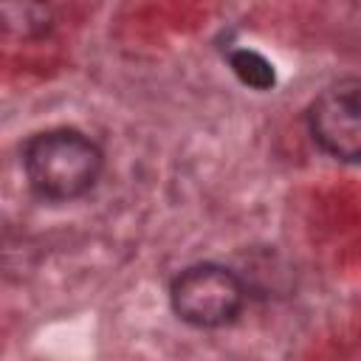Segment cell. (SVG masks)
Segmentation results:
<instances>
[{"label":"cell","mask_w":361,"mask_h":361,"mask_svg":"<svg viewBox=\"0 0 361 361\" xmlns=\"http://www.w3.org/2000/svg\"><path fill=\"white\" fill-rule=\"evenodd\" d=\"M104 155L93 138L73 127L37 133L23 147L28 186L42 200H76L90 192L102 175Z\"/></svg>","instance_id":"cell-1"},{"label":"cell","mask_w":361,"mask_h":361,"mask_svg":"<svg viewBox=\"0 0 361 361\" xmlns=\"http://www.w3.org/2000/svg\"><path fill=\"white\" fill-rule=\"evenodd\" d=\"M172 310L192 327H226L245 307L243 279L217 262H197L183 268L169 288Z\"/></svg>","instance_id":"cell-2"},{"label":"cell","mask_w":361,"mask_h":361,"mask_svg":"<svg viewBox=\"0 0 361 361\" xmlns=\"http://www.w3.org/2000/svg\"><path fill=\"white\" fill-rule=\"evenodd\" d=\"M228 65H231L234 76H237L243 85L254 87V90H268V87H274V82H276V73H274L271 62H268L262 54L251 51V48H237V51H231V54H228Z\"/></svg>","instance_id":"cell-4"},{"label":"cell","mask_w":361,"mask_h":361,"mask_svg":"<svg viewBox=\"0 0 361 361\" xmlns=\"http://www.w3.org/2000/svg\"><path fill=\"white\" fill-rule=\"evenodd\" d=\"M313 141L344 164H361V76L327 85L307 107Z\"/></svg>","instance_id":"cell-3"}]
</instances>
